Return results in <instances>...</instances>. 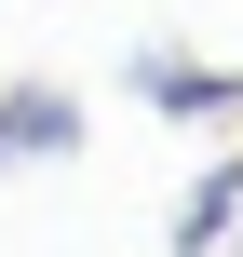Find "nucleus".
<instances>
[{
	"instance_id": "2",
	"label": "nucleus",
	"mask_w": 243,
	"mask_h": 257,
	"mask_svg": "<svg viewBox=\"0 0 243 257\" xmlns=\"http://www.w3.org/2000/svg\"><path fill=\"white\" fill-rule=\"evenodd\" d=\"M135 95H149L162 122H230V108H243V68H216V54H162V41H149V54H135Z\"/></svg>"
},
{
	"instance_id": "3",
	"label": "nucleus",
	"mask_w": 243,
	"mask_h": 257,
	"mask_svg": "<svg viewBox=\"0 0 243 257\" xmlns=\"http://www.w3.org/2000/svg\"><path fill=\"white\" fill-rule=\"evenodd\" d=\"M230 244H243V163H203L176 230H162V257H230Z\"/></svg>"
},
{
	"instance_id": "1",
	"label": "nucleus",
	"mask_w": 243,
	"mask_h": 257,
	"mask_svg": "<svg viewBox=\"0 0 243 257\" xmlns=\"http://www.w3.org/2000/svg\"><path fill=\"white\" fill-rule=\"evenodd\" d=\"M0 163H81V95L68 81H0Z\"/></svg>"
}]
</instances>
